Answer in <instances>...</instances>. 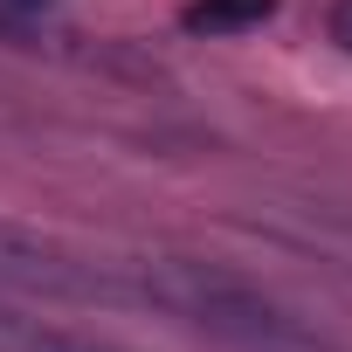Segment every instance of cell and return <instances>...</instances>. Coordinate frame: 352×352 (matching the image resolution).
<instances>
[{
  "label": "cell",
  "mask_w": 352,
  "mask_h": 352,
  "mask_svg": "<svg viewBox=\"0 0 352 352\" xmlns=\"http://www.w3.org/2000/svg\"><path fill=\"white\" fill-rule=\"evenodd\" d=\"M8 8H28V14H42V8H56V0H8Z\"/></svg>",
  "instance_id": "cell-5"
},
{
  "label": "cell",
  "mask_w": 352,
  "mask_h": 352,
  "mask_svg": "<svg viewBox=\"0 0 352 352\" xmlns=\"http://www.w3.org/2000/svg\"><path fill=\"white\" fill-rule=\"evenodd\" d=\"M331 42L352 49V0H338V8H331Z\"/></svg>",
  "instance_id": "cell-4"
},
{
  "label": "cell",
  "mask_w": 352,
  "mask_h": 352,
  "mask_svg": "<svg viewBox=\"0 0 352 352\" xmlns=\"http://www.w3.org/2000/svg\"><path fill=\"white\" fill-rule=\"evenodd\" d=\"M242 352H324V345L304 331V338H270V345H242Z\"/></svg>",
  "instance_id": "cell-3"
},
{
  "label": "cell",
  "mask_w": 352,
  "mask_h": 352,
  "mask_svg": "<svg viewBox=\"0 0 352 352\" xmlns=\"http://www.w3.org/2000/svg\"><path fill=\"white\" fill-rule=\"evenodd\" d=\"M124 283L131 297L173 311L180 324H201L208 338H228L235 352L242 345H270V338H304V324L263 297L256 283L214 270V263H187V256H159V263H124Z\"/></svg>",
  "instance_id": "cell-1"
},
{
  "label": "cell",
  "mask_w": 352,
  "mask_h": 352,
  "mask_svg": "<svg viewBox=\"0 0 352 352\" xmlns=\"http://www.w3.org/2000/svg\"><path fill=\"white\" fill-rule=\"evenodd\" d=\"M276 14V0H194L180 8V28L187 35H242V28H263Z\"/></svg>",
  "instance_id": "cell-2"
}]
</instances>
